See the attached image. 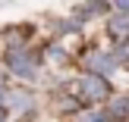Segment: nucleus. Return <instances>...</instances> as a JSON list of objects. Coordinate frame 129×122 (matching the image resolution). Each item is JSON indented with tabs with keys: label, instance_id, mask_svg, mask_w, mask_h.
<instances>
[{
	"label": "nucleus",
	"instance_id": "obj_3",
	"mask_svg": "<svg viewBox=\"0 0 129 122\" xmlns=\"http://www.w3.org/2000/svg\"><path fill=\"white\" fill-rule=\"evenodd\" d=\"M6 113H10V119H22V116H35L38 113V97L35 91H31V85H10L6 88V100H3Z\"/></svg>",
	"mask_w": 129,
	"mask_h": 122
},
{
	"label": "nucleus",
	"instance_id": "obj_5",
	"mask_svg": "<svg viewBox=\"0 0 129 122\" xmlns=\"http://www.w3.org/2000/svg\"><path fill=\"white\" fill-rule=\"evenodd\" d=\"M107 13H110V0H82V3L73 6L69 16L79 19L82 25H88V22H94V19H104Z\"/></svg>",
	"mask_w": 129,
	"mask_h": 122
},
{
	"label": "nucleus",
	"instance_id": "obj_9",
	"mask_svg": "<svg viewBox=\"0 0 129 122\" xmlns=\"http://www.w3.org/2000/svg\"><path fill=\"white\" fill-rule=\"evenodd\" d=\"M82 31H85V25H82L79 19H73V16L54 22V38L57 41H63V38H69V35H82Z\"/></svg>",
	"mask_w": 129,
	"mask_h": 122
},
{
	"label": "nucleus",
	"instance_id": "obj_10",
	"mask_svg": "<svg viewBox=\"0 0 129 122\" xmlns=\"http://www.w3.org/2000/svg\"><path fill=\"white\" fill-rule=\"evenodd\" d=\"M31 38V25H10V31H3L6 47H25Z\"/></svg>",
	"mask_w": 129,
	"mask_h": 122
},
{
	"label": "nucleus",
	"instance_id": "obj_8",
	"mask_svg": "<svg viewBox=\"0 0 129 122\" xmlns=\"http://www.w3.org/2000/svg\"><path fill=\"white\" fill-rule=\"evenodd\" d=\"M41 60L44 63H50V66H69V63H73V56H69V50L63 47V41H47L41 47Z\"/></svg>",
	"mask_w": 129,
	"mask_h": 122
},
{
	"label": "nucleus",
	"instance_id": "obj_14",
	"mask_svg": "<svg viewBox=\"0 0 129 122\" xmlns=\"http://www.w3.org/2000/svg\"><path fill=\"white\" fill-rule=\"evenodd\" d=\"M6 88H10V85H6V81H0V106H3V100H6Z\"/></svg>",
	"mask_w": 129,
	"mask_h": 122
},
{
	"label": "nucleus",
	"instance_id": "obj_1",
	"mask_svg": "<svg viewBox=\"0 0 129 122\" xmlns=\"http://www.w3.org/2000/svg\"><path fill=\"white\" fill-rule=\"evenodd\" d=\"M0 66H3L6 75L19 78L22 85H35V81H41L44 60H41V50H35L31 44H25V47H6Z\"/></svg>",
	"mask_w": 129,
	"mask_h": 122
},
{
	"label": "nucleus",
	"instance_id": "obj_2",
	"mask_svg": "<svg viewBox=\"0 0 129 122\" xmlns=\"http://www.w3.org/2000/svg\"><path fill=\"white\" fill-rule=\"evenodd\" d=\"M69 91L79 97L82 106H101L107 97H110L117 88H113L110 78H104V75H94V72H79L73 78V85H69Z\"/></svg>",
	"mask_w": 129,
	"mask_h": 122
},
{
	"label": "nucleus",
	"instance_id": "obj_4",
	"mask_svg": "<svg viewBox=\"0 0 129 122\" xmlns=\"http://www.w3.org/2000/svg\"><path fill=\"white\" fill-rule=\"evenodd\" d=\"M117 69H120V63L104 47H91L88 53H82V72H94V75H104V78H113Z\"/></svg>",
	"mask_w": 129,
	"mask_h": 122
},
{
	"label": "nucleus",
	"instance_id": "obj_7",
	"mask_svg": "<svg viewBox=\"0 0 129 122\" xmlns=\"http://www.w3.org/2000/svg\"><path fill=\"white\" fill-rule=\"evenodd\" d=\"M129 35V16L126 13H107L104 16V38L107 41H120V38Z\"/></svg>",
	"mask_w": 129,
	"mask_h": 122
},
{
	"label": "nucleus",
	"instance_id": "obj_13",
	"mask_svg": "<svg viewBox=\"0 0 129 122\" xmlns=\"http://www.w3.org/2000/svg\"><path fill=\"white\" fill-rule=\"evenodd\" d=\"M110 13H126L129 16V0H110Z\"/></svg>",
	"mask_w": 129,
	"mask_h": 122
},
{
	"label": "nucleus",
	"instance_id": "obj_6",
	"mask_svg": "<svg viewBox=\"0 0 129 122\" xmlns=\"http://www.w3.org/2000/svg\"><path fill=\"white\" fill-rule=\"evenodd\" d=\"M101 106L110 116V122H129V91H120V94L113 91Z\"/></svg>",
	"mask_w": 129,
	"mask_h": 122
},
{
	"label": "nucleus",
	"instance_id": "obj_12",
	"mask_svg": "<svg viewBox=\"0 0 129 122\" xmlns=\"http://www.w3.org/2000/svg\"><path fill=\"white\" fill-rule=\"evenodd\" d=\"M110 53H113V60L120 63V69H123V66H129V35L110 44Z\"/></svg>",
	"mask_w": 129,
	"mask_h": 122
},
{
	"label": "nucleus",
	"instance_id": "obj_11",
	"mask_svg": "<svg viewBox=\"0 0 129 122\" xmlns=\"http://www.w3.org/2000/svg\"><path fill=\"white\" fill-rule=\"evenodd\" d=\"M73 119L76 122H110V116L104 113V106H85V110L76 113Z\"/></svg>",
	"mask_w": 129,
	"mask_h": 122
},
{
	"label": "nucleus",
	"instance_id": "obj_15",
	"mask_svg": "<svg viewBox=\"0 0 129 122\" xmlns=\"http://www.w3.org/2000/svg\"><path fill=\"white\" fill-rule=\"evenodd\" d=\"M0 122H10V113H6V106H0Z\"/></svg>",
	"mask_w": 129,
	"mask_h": 122
}]
</instances>
